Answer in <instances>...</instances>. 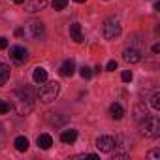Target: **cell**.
Segmentation results:
<instances>
[{
  "instance_id": "1",
  "label": "cell",
  "mask_w": 160,
  "mask_h": 160,
  "mask_svg": "<svg viewBox=\"0 0 160 160\" xmlns=\"http://www.w3.org/2000/svg\"><path fill=\"white\" fill-rule=\"evenodd\" d=\"M12 106L15 108V111L21 115V117H27L32 113L34 109V92L28 89V87H23V89H17L12 92Z\"/></svg>"
},
{
  "instance_id": "2",
  "label": "cell",
  "mask_w": 160,
  "mask_h": 160,
  "mask_svg": "<svg viewBox=\"0 0 160 160\" xmlns=\"http://www.w3.org/2000/svg\"><path fill=\"white\" fill-rule=\"evenodd\" d=\"M58 92H60V85H58L57 81H49V83H45V85L38 91V98H40L43 104H49V102H53V100L58 96Z\"/></svg>"
},
{
  "instance_id": "3",
  "label": "cell",
  "mask_w": 160,
  "mask_h": 160,
  "mask_svg": "<svg viewBox=\"0 0 160 160\" xmlns=\"http://www.w3.org/2000/svg\"><path fill=\"white\" fill-rule=\"evenodd\" d=\"M121 30H122V27L117 17L106 19V23H104V38L106 40H117L121 36Z\"/></svg>"
},
{
  "instance_id": "4",
  "label": "cell",
  "mask_w": 160,
  "mask_h": 160,
  "mask_svg": "<svg viewBox=\"0 0 160 160\" xmlns=\"http://www.w3.org/2000/svg\"><path fill=\"white\" fill-rule=\"evenodd\" d=\"M141 134H143L145 138H156V136L160 134V122H158V119L147 115V117L141 121Z\"/></svg>"
},
{
  "instance_id": "5",
  "label": "cell",
  "mask_w": 160,
  "mask_h": 160,
  "mask_svg": "<svg viewBox=\"0 0 160 160\" xmlns=\"http://www.w3.org/2000/svg\"><path fill=\"white\" fill-rule=\"evenodd\" d=\"M10 58H12L15 64H23V62H27V58H28V51H27L23 45H13V47H10Z\"/></svg>"
},
{
  "instance_id": "6",
  "label": "cell",
  "mask_w": 160,
  "mask_h": 160,
  "mask_svg": "<svg viewBox=\"0 0 160 160\" xmlns=\"http://www.w3.org/2000/svg\"><path fill=\"white\" fill-rule=\"evenodd\" d=\"M27 34H28L30 38H34V40L43 38V34H45L43 23H40V21H30V23L27 25Z\"/></svg>"
},
{
  "instance_id": "7",
  "label": "cell",
  "mask_w": 160,
  "mask_h": 160,
  "mask_svg": "<svg viewBox=\"0 0 160 160\" xmlns=\"http://www.w3.org/2000/svg\"><path fill=\"white\" fill-rule=\"evenodd\" d=\"M96 147H98L100 152H111L113 147H115V139L111 136H100L96 139Z\"/></svg>"
},
{
  "instance_id": "8",
  "label": "cell",
  "mask_w": 160,
  "mask_h": 160,
  "mask_svg": "<svg viewBox=\"0 0 160 160\" xmlns=\"http://www.w3.org/2000/svg\"><path fill=\"white\" fill-rule=\"evenodd\" d=\"M122 58L126 60V62H130V64H136V62H139L141 60V53H139V49H136V47H126L124 51H122Z\"/></svg>"
},
{
  "instance_id": "9",
  "label": "cell",
  "mask_w": 160,
  "mask_h": 160,
  "mask_svg": "<svg viewBox=\"0 0 160 160\" xmlns=\"http://www.w3.org/2000/svg\"><path fill=\"white\" fill-rule=\"evenodd\" d=\"M47 6V0H25V10L28 13H36Z\"/></svg>"
},
{
  "instance_id": "10",
  "label": "cell",
  "mask_w": 160,
  "mask_h": 160,
  "mask_svg": "<svg viewBox=\"0 0 160 160\" xmlns=\"http://www.w3.org/2000/svg\"><path fill=\"white\" fill-rule=\"evenodd\" d=\"M70 36H72V40L75 43H81L85 40L83 38V32H81V25H79V23H72L70 25Z\"/></svg>"
},
{
  "instance_id": "11",
  "label": "cell",
  "mask_w": 160,
  "mask_h": 160,
  "mask_svg": "<svg viewBox=\"0 0 160 160\" xmlns=\"http://www.w3.org/2000/svg\"><path fill=\"white\" fill-rule=\"evenodd\" d=\"M75 73V62L70 58V60H64L62 62V66H60V75H64V77H72Z\"/></svg>"
},
{
  "instance_id": "12",
  "label": "cell",
  "mask_w": 160,
  "mask_h": 160,
  "mask_svg": "<svg viewBox=\"0 0 160 160\" xmlns=\"http://www.w3.org/2000/svg\"><path fill=\"white\" fill-rule=\"evenodd\" d=\"M32 81L38 83V85L45 83V81H47V70H45V68H36L34 73H32Z\"/></svg>"
},
{
  "instance_id": "13",
  "label": "cell",
  "mask_w": 160,
  "mask_h": 160,
  "mask_svg": "<svg viewBox=\"0 0 160 160\" xmlns=\"http://www.w3.org/2000/svg\"><path fill=\"white\" fill-rule=\"evenodd\" d=\"M109 115H111V119H115V121H119V119H122L124 117V108L121 106V104H111L109 106Z\"/></svg>"
},
{
  "instance_id": "14",
  "label": "cell",
  "mask_w": 160,
  "mask_h": 160,
  "mask_svg": "<svg viewBox=\"0 0 160 160\" xmlns=\"http://www.w3.org/2000/svg\"><path fill=\"white\" fill-rule=\"evenodd\" d=\"M75 139H77V130H73V128H70V130H64V132L60 134V141H62V143H68V145H72Z\"/></svg>"
},
{
  "instance_id": "15",
  "label": "cell",
  "mask_w": 160,
  "mask_h": 160,
  "mask_svg": "<svg viewBox=\"0 0 160 160\" xmlns=\"http://www.w3.org/2000/svg\"><path fill=\"white\" fill-rule=\"evenodd\" d=\"M36 143H38V147L40 149H51V145H53V138L49 136V134H40L38 136V139H36Z\"/></svg>"
},
{
  "instance_id": "16",
  "label": "cell",
  "mask_w": 160,
  "mask_h": 160,
  "mask_svg": "<svg viewBox=\"0 0 160 160\" xmlns=\"http://www.w3.org/2000/svg\"><path fill=\"white\" fill-rule=\"evenodd\" d=\"M13 145H15V149H17L19 152H25V151L28 149V139H27L25 136H17L15 141H13Z\"/></svg>"
},
{
  "instance_id": "17",
  "label": "cell",
  "mask_w": 160,
  "mask_h": 160,
  "mask_svg": "<svg viewBox=\"0 0 160 160\" xmlns=\"http://www.w3.org/2000/svg\"><path fill=\"white\" fill-rule=\"evenodd\" d=\"M8 79H10V66L4 64V62H0V87L6 85Z\"/></svg>"
},
{
  "instance_id": "18",
  "label": "cell",
  "mask_w": 160,
  "mask_h": 160,
  "mask_svg": "<svg viewBox=\"0 0 160 160\" xmlns=\"http://www.w3.org/2000/svg\"><path fill=\"white\" fill-rule=\"evenodd\" d=\"M134 113H136V119H138L139 122H141V121L149 115V113H147V109H143V106H141V104H138V106L134 108Z\"/></svg>"
},
{
  "instance_id": "19",
  "label": "cell",
  "mask_w": 160,
  "mask_h": 160,
  "mask_svg": "<svg viewBox=\"0 0 160 160\" xmlns=\"http://www.w3.org/2000/svg\"><path fill=\"white\" fill-rule=\"evenodd\" d=\"M151 108L152 109H160V92H154L152 96H151Z\"/></svg>"
},
{
  "instance_id": "20",
  "label": "cell",
  "mask_w": 160,
  "mask_h": 160,
  "mask_svg": "<svg viewBox=\"0 0 160 160\" xmlns=\"http://www.w3.org/2000/svg\"><path fill=\"white\" fill-rule=\"evenodd\" d=\"M10 108H12V104H10L8 100H2V98H0V115H6V113L10 111Z\"/></svg>"
},
{
  "instance_id": "21",
  "label": "cell",
  "mask_w": 160,
  "mask_h": 160,
  "mask_svg": "<svg viewBox=\"0 0 160 160\" xmlns=\"http://www.w3.org/2000/svg\"><path fill=\"white\" fill-rule=\"evenodd\" d=\"M66 6H68V0H53V10H57V12L64 10Z\"/></svg>"
},
{
  "instance_id": "22",
  "label": "cell",
  "mask_w": 160,
  "mask_h": 160,
  "mask_svg": "<svg viewBox=\"0 0 160 160\" xmlns=\"http://www.w3.org/2000/svg\"><path fill=\"white\" fill-rule=\"evenodd\" d=\"M79 73H81V77H83V79H91V77H92V70H91L89 66H83Z\"/></svg>"
},
{
  "instance_id": "23",
  "label": "cell",
  "mask_w": 160,
  "mask_h": 160,
  "mask_svg": "<svg viewBox=\"0 0 160 160\" xmlns=\"http://www.w3.org/2000/svg\"><path fill=\"white\" fill-rule=\"evenodd\" d=\"M132 77H134V75H132V72H130V70H124V72H122V75H121V79H122L124 83H130V81H132Z\"/></svg>"
},
{
  "instance_id": "24",
  "label": "cell",
  "mask_w": 160,
  "mask_h": 160,
  "mask_svg": "<svg viewBox=\"0 0 160 160\" xmlns=\"http://www.w3.org/2000/svg\"><path fill=\"white\" fill-rule=\"evenodd\" d=\"M106 70H108V72H115V70H117V60H109V62L106 64Z\"/></svg>"
},
{
  "instance_id": "25",
  "label": "cell",
  "mask_w": 160,
  "mask_h": 160,
  "mask_svg": "<svg viewBox=\"0 0 160 160\" xmlns=\"http://www.w3.org/2000/svg\"><path fill=\"white\" fill-rule=\"evenodd\" d=\"M149 158H160V151H158V149H152V151L149 152Z\"/></svg>"
},
{
  "instance_id": "26",
  "label": "cell",
  "mask_w": 160,
  "mask_h": 160,
  "mask_svg": "<svg viewBox=\"0 0 160 160\" xmlns=\"http://www.w3.org/2000/svg\"><path fill=\"white\" fill-rule=\"evenodd\" d=\"M8 47V40L6 38H0V49H6Z\"/></svg>"
},
{
  "instance_id": "27",
  "label": "cell",
  "mask_w": 160,
  "mask_h": 160,
  "mask_svg": "<svg viewBox=\"0 0 160 160\" xmlns=\"http://www.w3.org/2000/svg\"><path fill=\"white\" fill-rule=\"evenodd\" d=\"M15 34H17V36H23V34H25V28H17Z\"/></svg>"
},
{
  "instance_id": "28",
  "label": "cell",
  "mask_w": 160,
  "mask_h": 160,
  "mask_svg": "<svg viewBox=\"0 0 160 160\" xmlns=\"http://www.w3.org/2000/svg\"><path fill=\"white\" fill-rule=\"evenodd\" d=\"M152 53H160V45H158V43L152 45Z\"/></svg>"
},
{
  "instance_id": "29",
  "label": "cell",
  "mask_w": 160,
  "mask_h": 160,
  "mask_svg": "<svg viewBox=\"0 0 160 160\" xmlns=\"http://www.w3.org/2000/svg\"><path fill=\"white\" fill-rule=\"evenodd\" d=\"M13 4H25V0H12Z\"/></svg>"
},
{
  "instance_id": "30",
  "label": "cell",
  "mask_w": 160,
  "mask_h": 160,
  "mask_svg": "<svg viewBox=\"0 0 160 160\" xmlns=\"http://www.w3.org/2000/svg\"><path fill=\"white\" fill-rule=\"evenodd\" d=\"M73 2H77V4H83V2H87V0H73Z\"/></svg>"
},
{
  "instance_id": "31",
  "label": "cell",
  "mask_w": 160,
  "mask_h": 160,
  "mask_svg": "<svg viewBox=\"0 0 160 160\" xmlns=\"http://www.w3.org/2000/svg\"><path fill=\"white\" fill-rule=\"evenodd\" d=\"M0 2H4V0H0Z\"/></svg>"
}]
</instances>
